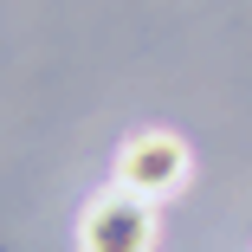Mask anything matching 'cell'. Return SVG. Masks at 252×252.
<instances>
[{
  "label": "cell",
  "mask_w": 252,
  "mask_h": 252,
  "mask_svg": "<svg viewBox=\"0 0 252 252\" xmlns=\"http://www.w3.org/2000/svg\"><path fill=\"white\" fill-rule=\"evenodd\" d=\"M156 246V200L129 188L97 194L78 220V252H149Z\"/></svg>",
  "instance_id": "obj_2"
},
{
  "label": "cell",
  "mask_w": 252,
  "mask_h": 252,
  "mask_svg": "<svg viewBox=\"0 0 252 252\" xmlns=\"http://www.w3.org/2000/svg\"><path fill=\"white\" fill-rule=\"evenodd\" d=\"M188 142L168 136V129H136L123 149H117V188L142 194V200H168L188 188Z\"/></svg>",
  "instance_id": "obj_1"
}]
</instances>
